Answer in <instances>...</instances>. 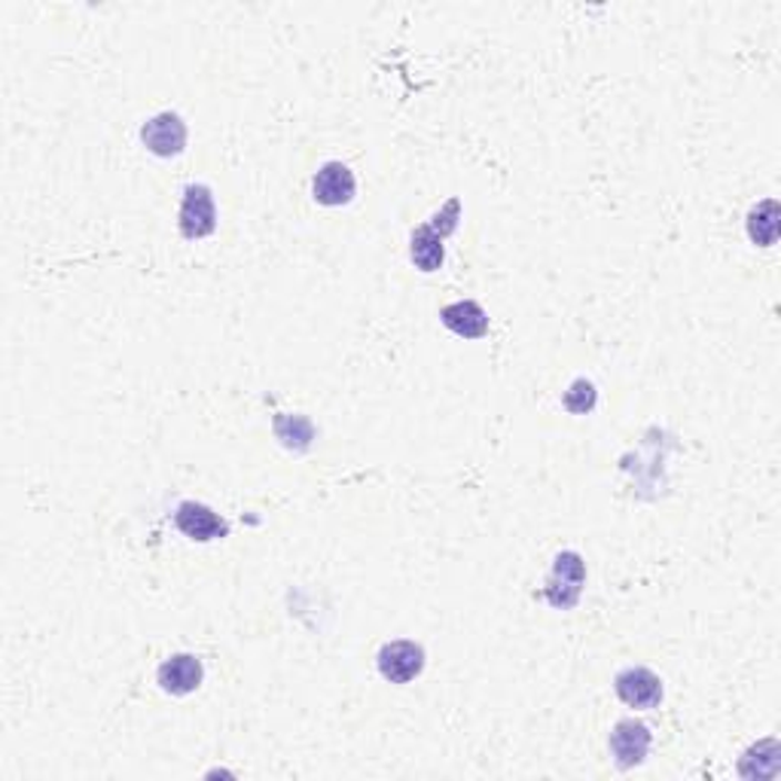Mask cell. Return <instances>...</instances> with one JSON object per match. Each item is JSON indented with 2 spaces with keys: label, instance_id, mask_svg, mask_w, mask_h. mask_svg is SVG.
<instances>
[{
  "label": "cell",
  "instance_id": "cell-1",
  "mask_svg": "<svg viewBox=\"0 0 781 781\" xmlns=\"http://www.w3.org/2000/svg\"><path fill=\"white\" fill-rule=\"evenodd\" d=\"M584 584H586V565L584 559H580V552L565 549V552L556 556L552 574H549V580L540 596L547 598L549 605H552L556 610H571L574 605L580 601Z\"/></svg>",
  "mask_w": 781,
  "mask_h": 781
},
{
  "label": "cell",
  "instance_id": "cell-2",
  "mask_svg": "<svg viewBox=\"0 0 781 781\" xmlns=\"http://www.w3.org/2000/svg\"><path fill=\"white\" fill-rule=\"evenodd\" d=\"M181 232L183 239H205L217 230V205H214V193L207 190L205 183H190L181 202Z\"/></svg>",
  "mask_w": 781,
  "mask_h": 781
},
{
  "label": "cell",
  "instance_id": "cell-3",
  "mask_svg": "<svg viewBox=\"0 0 781 781\" xmlns=\"http://www.w3.org/2000/svg\"><path fill=\"white\" fill-rule=\"evenodd\" d=\"M376 666L385 681L409 683L425 669V647L415 641H388L378 650Z\"/></svg>",
  "mask_w": 781,
  "mask_h": 781
},
{
  "label": "cell",
  "instance_id": "cell-4",
  "mask_svg": "<svg viewBox=\"0 0 781 781\" xmlns=\"http://www.w3.org/2000/svg\"><path fill=\"white\" fill-rule=\"evenodd\" d=\"M613 690L629 708H657L662 702V681L659 674L641 666H629L613 678Z\"/></svg>",
  "mask_w": 781,
  "mask_h": 781
},
{
  "label": "cell",
  "instance_id": "cell-5",
  "mask_svg": "<svg viewBox=\"0 0 781 781\" xmlns=\"http://www.w3.org/2000/svg\"><path fill=\"white\" fill-rule=\"evenodd\" d=\"M141 141H144V146L153 156H178V153H183V146H186V122L178 113H159V116L144 122Z\"/></svg>",
  "mask_w": 781,
  "mask_h": 781
},
{
  "label": "cell",
  "instance_id": "cell-6",
  "mask_svg": "<svg viewBox=\"0 0 781 781\" xmlns=\"http://www.w3.org/2000/svg\"><path fill=\"white\" fill-rule=\"evenodd\" d=\"M650 751V730L641 720H620L610 732V754L620 769L638 767Z\"/></svg>",
  "mask_w": 781,
  "mask_h": 781
},
{
  "label": "cell",
  "instance_id": "cell-7",
  "mask_svg": "<svg viewBox=\"0 0 781 781\" xmlns=\"http://www.w3.org/2000/svg\"><path fill=\"white\" fill-rule=\"evenodd\" d=\"M354 190H357V183H354V174L348 165H342V162H327V165H321V171L315 174V181H312V195H315L321 205L327 207H339V205H348L354 199Z\"/></svg>",
  "mask_w": 781,
  "mask_h": 781
},
{
  "label": "cell",
  "instance_id": "cell-8",
  "mask_svg": "<svg viewBox=\"0 0 781 781\" xmlns=\"http://www.w3.org/2000/svg\"><path fill=\"white\" fill-rule=\"evenodd\" d=\"M174 523L190 540H217V537L230 535V525L223 523L211 507L195 504V500H183L174 513Z\"/></svg>",
  "mask_w": 781,
  "mask_h": 781
},
{
  "label": "cell",
  "instance_id": "cell-9",
  "mask_svg": "<svg viewBox=\"0 0 781 781\" xmlns=\"http://www.w3.org/2000/svg\"><path fill=\"white\" fill-rule=\"evenodd\" d=\"M159 687L171 696H186L193 693L195 687L202 683V662L193 653H178L169 657L156 671Z\"/></svg>",
  "mask_w": 781,
  "mask_h": 781
},
{
  "label": "cell",
  "instance_id": "cell-10",
  "mask_svg": "<svg viewBox=\"0 0 781 781\" xmlns=\"http://www.w3.org/2000/svg\"><path fill=\"white\" fill-rule=\"evenodd\" d=\"M439 321H443V327L452 329L462 339H483L488 333L486 308L474 300H458V303L446 305L439 312Z\"/></svg>",
  "mask_w": 781,
  "mask_h": 781
},
{
  "label": "cell",
  "instance_id": "cell-11",
  "mask_svg": "<svg viewBox=\"0 0 781 781\" xmlns=\"http://www.w3.org/2000/svg\"><path fill=\"white\" fill-rule=\"evenodd\" d=\"M779 757L781 748L775 739H763V742L751 744L739 760V775L742 779H775L779 775Z\"/></svg>",
  "mask_w": 781,
  "mask_h": 781
},
{
  "label": "cell",
  "instance_id": "cell-12",
  "mask_svg": "<svg viewBox=\"0 0 781 781\" xmlns=\"http://www.w3.org/2000/svg\"><path fill=\"white\" fill-rule=\"evenodd\" d=\"M443 239H446V235H439L430 223H422V226L413 232V239H409V256H413V263L422 268V272H437V268L443 266V256H446Z\"/></svg>",
  "mask_w": 781,
  "mask_h": 781
},
{
  "label": "cell",
  "instance_id": "cell-13",
  "mask_svg": "<svg viewBox=\"0 0 781 781\" xmlns=\"http://www.w3.org/2000/svg\"><path fill=\"white\" fill-rule=\"evenodd\" d=\"M779 202H775V199H763V202L757 207H751V214H748V239L754 244H760V247L775 244V239H779Z\"/></svg>",
  "mask_w": 781,
  "mask_h": 781
},
{
  "label": "cell",
  "instance_id": "cell-14",
  "mask_svg": "<svg viewBox=\"0 0 781 781\" xmlns=\"http://www.w3.org/2000/svg\"><path fill=\"white\" fill-rule=\"evenodd\" d=\"M275 430H278V437L287 446H296V449H305L312 443V437H315V427L303 415H278L275 418Z\"/></svg>",
  "mask_w": 781,
  "mask_h": 781
},
{
  "label": "cell",
  "instance_id": "cell-15",
  "mask_svg": "<svg viewBox=\"0 0 781 781\" xmlns=\"http://www.w3.org/2000/svg\"><path fill=\"white\" fill-rule=\"evenodd\" d=\"M598 394H596V385L592 382H586V378H574L571 388L565 390V409L574 415H586L592 413V406H596Z\"/></svg>",
  "mask_w": 781,
  "mask_h": 781
}]
</instances>
